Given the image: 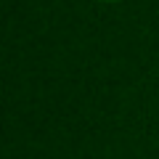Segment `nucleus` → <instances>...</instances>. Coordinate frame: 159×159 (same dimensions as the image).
Masks as SVG:
<instances>
[{
	"mask_svg": "<svg viewBox=\"0 0 159 159\" xmlns=\"http://www.w3.org/2000/svg\"><path fill=\"white\" fill-rule=\"evenodd\" d=\"M98 3H119V0H98Z\"/></svg>",
	"mask_w": 159,
	"mask_h": 159,
	"instance_id": "obj_1",
	"label": "nucleus"
}]
</instances>
